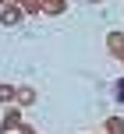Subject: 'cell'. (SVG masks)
Masks as SVG:
<instances>
[{
  "label": "cell",
  "instance_id": "6da1fadb",
  "mask_svg": "<svg viewBox=\"0 0 124 134\" xmlns=\"http://www.w3.org/2000/svg\"><path fill=\"white\" fill-rule=\"evenodd\" d=\"M117 95H121V99H124V81H121V88H117Z\"/></svg>",
  "mask_w": 124,
  "mask_h": 134
}]
</instances>
